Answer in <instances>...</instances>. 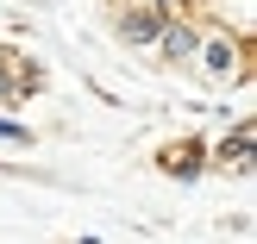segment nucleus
Instances as JSON below:
<instances>
[{"mask_svg": "<svg viewBox=\"0 0 257 244\" xmlns=\"http://www.w3.org/2000/svg\"><path fill=\"white\" fill-rule=\"evenodd\" d=\"M195 57H201V69H207L213 82H238V75H245V38L213 32V38H201V44H195Z\"/></svg>", "mask_w": 257, "mask_h": 244, "instance_id": "nucleus-1", "label": "nucleus"}, {"mask_svg": "<svg viewBox=\"0 0 257 244\" xmlns=\"http://www.w3.org/2000/svg\"><path fill=\"white\" fill-rule=\"evenodd\" d=\"M157 169L176 175V182H195V175H207V144L201 138H176V144L157 150Z\"/></svg>", "mask_w": 257, "mask_h": 244, "instance_id": "nucleus-2", "label": "nucleus"}, {"mask_svg": "<svg viewBox=\"0 0 257 244\" xmlns=\"http://www.w3.org/2000/svg\"><path fill=\"white\" fill-rule=\"evenodd\" d=\"M157 32H163V19H157L151 7H138V0H125V7L113 13V38H119V44L151 50V44H157Z\"/></svg>", "mask_w": 257, "mask_h": 244, "instance_id": "nucleus-3", "label": "nucleus"}, {"mask_svg": "<svg viewBox=\"0 0 257 244\" xmlns=\"http://www.w3.org/2000/svg\"><path fill=\"white\" fill-rule=\"evenodd\" d=\"M195 44H201V32H195L188 19H163V32H157L151 50H157L163 63H195Z\"/></svg>", "mask_w": 257, "mask_h": 244, "instance_id": "nucleus-4", "label": "nucleus"}, {"mask_svg": "<svg viewBox=\"0 0 257 244\" xmlns=\"http://www.w3.org/2000/svg\"><path fill=\"white\" fill-rule=\"evenodd\" d=\"M207 169H251V125H232V132L207 150Z\"/></svg>", "mask_w": 257, "mask_h": 244, "instance_id": "nucleus-5", "label": "nucleus"}, {"mask_svg": "<svg viewBox=\"0 0 257 244\" xmlns=\"http://www.w3.org/2000/svg\"><path fill=\"white\" fill-rule=\"evenodd\" d=\"M0 138H7V144H32V132H25L19 119H0Z\"/></svg>", "mask_w": 257, "mask_h": 244, "instance_id": "nucleus-6", "label": "nucleus"}]
</instances>
